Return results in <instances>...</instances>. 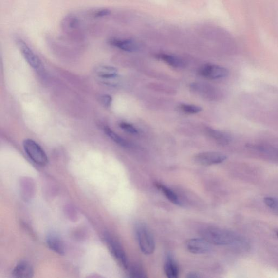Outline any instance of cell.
Segmentation results:
<instances>
[{
  "mask_svg": "<svg viewBox=\"0 0 278 278\" xmlns=\"http://www.w3.org/2000/svg\"><path fill=\"white\" fill-rule=\"evenodd\" d=\"M157 58L173 68H182L185 66L182 59L173 55L160 54L157 55Z\"/></svg>",
  "mask_w": 278,
  "mask_h": 278,
  "instance_id": "16",
  "label": "cell"
},
{
  "mask_svg": "<svg viewBox=\"0 0 278 278\" xmlns=\"http://www.w3.org/2000/svg\"><path fill=\"white\" fill-rule=\"evenodd\" d=\"M46 243L52 251L56 253L63 255L65 253V246L62 240L57 235L51 234L48 235Z\"/></svg>",
  "mask_w": 278,
  "mask_h": 278,
  "instance_id": "12",
  "label": "cell"
},
{
  "mask_svg": "<svg viewBox=\"0 0 278 278\" xmlns=\"http://www.w3.org/2000/svg\"><path fill=\"white\" fill-rule=\"evenodd\" d=\"M264 202L268 208L278 211V199L277 198L272 197H265Z\"/></svg>",
  "mask_w": 278,
  "mask_h": 278,
  "instance_id": "23",
  "label": "cell"
},
{
  "mask_svg": "<svg viewBox=\"0 0 278 278\" xmlns=\"http://www.w3.org/2000/svg\"><path fill=\"white\" fill-rule=\"evenodd\" d=\"M201 76L210 79H218L227 77L229 74L227 69L219 65L205 64L199 69Z\"/></svg>",
  "mask_w": 278,
  "mask_h": 278,
  "instance_id": "7",
  "label": "cell"
},
{
  "mask_svg": "<svg viewBox=\"0 0 278 278\" xmlns=\"http://www.w3.org/2000/svg\"><path fill=\"white\" fill-rule=\"evenodd\" d=\"M111 11L110 9L107 8H100L93 10L91 13L92 17L97 18H102L110 15Z\"/></svg>",
  "mask_w": 278,
  "mask_h": 278,
  "instance_id": "22",
  "label": "cell"
},
{
  "mask_svg": "<svg viewBox=\"0 0 278 278\" xmlns=\"http://www.w3.org/2000/svg\"><path fill=\"white\" fill-rule=\"evenodd\" d=\"M202 238L211 244L228 246L241 244L242 238L232 231L216 227H206L201 230Z\"/></svg>",
  "mask_w": 278,
  "mask_h": 278,
  "instance_id": "1",
  "label": "cell"
},
{
  "mask_svg": "<svg viewBox=\"0 0 278 278\" xmlns=\"http://www.w3.org/2000/svg\"><path fill=\"white\" fill-rule=\"evenodd\" d=\"M186 247L188 251L196 254L208 253L212 249L211 244L204 238L188 240Z\"/></svg>",
  "mask_w": 278,
  "mask_h": 278,
  "instance_id": "9",
  "label": "cell"
},
{
  "mask_svg": "<svg viewBox=\"0 0 278 278\" xmlns=\"http://www.w3.org/2000/svg\"><path fill=\"white\" fill-rule=\"evenodd\" d=\"M191 87L193 91L201 94L202 96H205L206 97H208L210 96V98L212 97V95L210 92H212L213 89H212L210 87L206 86V84H203L200 83H193Z\"/></svg>",
  "mask_w": 278,
  "mask_h": 278,
  "instance_id": "19",
  "label": "cell"
},
{
  "mask_svg": "<svg viewBox=\"0 0 278 278\" xmlns=\"http://www.w3.org/2000/svg\"><path fill=\"white\" fill-rule=\"evenodd\" d=\"M23 148L28 157L39 166H44L48 158L43 149L35 141L27 139L23 141Z\"/></svg>",
  "mask_w": 278,
  "mask_h": 278,
  "instance_id": "4",
  "label": "cell"
},
{
  "mask_svg": "<svg viewBox=\"0 0 278 278\" xmlns=\"http://www.w3.org/2000/svg\"><path fill=\"white\" fill-rule=\"evenodd\" d=\"M277 237H278V233L277 234Z\"/></svg>",
  "mask_w": 278,
  "mask_h": 278,
  "instance_id": "27",
  "label": "cell"
},
{
  "mask_svg": "<svg viewBox=\"0 0 278 278\" xmlns=\"http://www.w3.org/2000/svg\"><path fill=\"white\" fill-rule=\"evenodd\" d=\"M187 277L190 278H197L200 277V276L199 275H198L197 273H196L192 272L188 273Z\"/></svg>",
  "mask_w": 278,
  "mask_h": 278,
  "instance_id": "26",
  "label": "cell"
},
{
  "mask_svg": "<svg viewBox=\"0 0 278 278\" xmlns=\"http://www.w3.org/2000/svg\"><path fill=\"white\" fill-rule=\"evenodd\" d=\"M227 157L223 153L216 152H206L197 154L195 162L202 166H213L222 163Z\"/></svg>",
  "mask_w": 278,
  "mask_h": 278,
  "instance_id": "8",
  "label": "cell"
},
{
  "mask_svg": "<svg viewBox=\"0 0 278 278\" xmlns=\"http://www.w3.org/2000/svg\"><path fill=\"white\" fill-rule=\"evenodd\" d=\"M164 272L169 278H177L180 274V269L177 263L170 254H168L166 257Z\"/></svg>",
  "mask_w": 278,
  "mask_h": 278,
  "instance_id": "13",
  "label": "cell"
},
{
  "mask_svg": "<svg viewBox=\"0 0 278 278\" xmlns=\"http://www.w3.org/2000/svg\"><path fill=\"white\" fill-rule=\"evenodd\" d=\"M103 130H104L105 133L108 137L111 138L113 141H114L117 144L122 146V147H129V144L127 142V141L122 138L120 136L114 132L110 127L104 126L103 127Z\"/></svg>",
  "mask_w": 278,
  "mask_h": 278,
  "instance_id": "18",
  "label": "cell"
},
{
  "mask_svg": "<svg viewBox=\"0 0 278 278\" xmlns=\"http://www.w3.org/2000/svg\"><path fill=\"white\" fill-rule=\"evenodd\" d=\"M96 74L102 79L108 80L115 78L117 76V70L111 66L102 65L96 69Z\"/></svg>",
  "mask_w": 278,
  "mask_h": 278,
  "instance_id": "15",
  "label": "cell"
},
{
  "mask_svg": "<svg viewBox=\"0 0 278 278\" xmlns=\"http://www.w3.org/2000/svg\"><path fill=\"white\" fill-rule=\"evenodd\" d=\"M130 275L131 278H145L147 277L144 271L139 266H132L130 269Z\"/></svg>",
  "mask_w": 278,
  "mask_h": 278,
  "instance_id": "21",
  "label": "cell"
},
{
  "mask_svg": "<svg viewBox=\"0 0 278 278\" xmlns=\"http://www.w3.org/2000/svg\"><path fill=\"white\" fill-rule=\"evenodd\" d=\"M156 186L160 191H161L162 194L167 197V199L173 203V204L178 205H182V203L178 196L171 188L159 183H157Z\"/></svg>",
  "mask_w": 278,
  "mask_h": 278,
  "instance_id": "17",
  "label": "cell"
},
{
  "mask_svg": "<svg viewBox=\"0 0 278 278\" xmlns=\"http://www.w3.org/2000/svg\"><path fill=\"white\" fill-rule=\"evenodd\" d=\"M105 239L108 248L116 261L124 269H128L129 267L128 259L119 242L109 233L105 235Z\"/></svg>",
  "mask_w": 278,
  "mask_h": 278,
  "instance_id": "5",
  "label": "cell"
},
{
  "mask_svg": "<svg viewBox=\"0 0 278 278\" xmlns=\"http://www.w3.org/2000/svg\"><path fill=\"white\" fill-rule=\"evenodd\" d=\"M12 275L16 278H29L34 276V270L29 262L22 261L14 268Z\"/></svg>",
  "mask_w": 278,
  "mask_h": 278,
  "instance_id": "11",
  "label": "cell"
},
{
  "mask_svg": "<svg viewBox=\"0 0 278 278\" xmlns=\"http://www.w3.org/2000/svg\"><path fill=\"white\" fill-rule=\"evenodd\" d=\"M109 43L112 46L122 50L133 53L138 51L139 46L136 42L131 39H124L112 37L109 40Z\"/></svg>",
  "mask_w": 278,
  "mask_h": 278,
  "instance_id": "10",
  "label": "cell"
},
{
  "mask_svg": "<svg viewBox=\"0 0 278 278\" xmlns=\"http://www.w3.org/2000/svg\"><path fill=\"white\" fill-rule=\"evenodd\" d=\"M179 108L183 112L189 114H197L202 111L201 107L195 105L181 104Z\"/></svg>",
  "mask_w": 278,
  "mask_h": 278,
  "instance_id": "20",
  "label": "cell"
},
{
  "mask_svg": "<svg viewBox=\"0 0 278 278\" xmlns=\"http://www.w3.org/2000/svg\"><path fill=\"white\" fill-rule=\"evenodd\" d=\"M16 44L19 49L23 57L26 62L32 68L36 70H41L43 69L41 61L34 51L30 48L25 41L22 39L17 37L16 39Z\"/></svg>",
  "mask_w": 278,
  "mask_h": 278,
  "instance_id": "6",
  "label": "cell"
},
{
  "mask_svg": "<svg viewBox=\"0 0 278 278\" xmlns=\"http://www.w3.org/2000/svg\"><path fill=\"white\" fill-rule=\"evenodd\" d=\"M102 102L106 107H110L112 102V98L110 95H104L102 97Z\"/></svg>",
  "mask_w": 278,
  "mask_h": 278,
  "instance_id": "25",
  "label": "cell"
},
{
  "mask_svg": "<svg viewBox=\"0 0 278 278\" xmlns=\"http://www.w3.org/2000/svg\"><path fill=\"white\" fill-rule=\"evenodd\" d=\"M64 37L74 41H82L85 34L79 19L74 14H68L65 16L60 23Z\"/></svg>",
  "mask_w": 278,
  "mask_h": 278,
  "instance_id": "2",
  "label": "cell"
},
{
  "mask_svg": "<svg viewBox=\"0 0 278 278\" xmlns=\"http://www.w3.org/2000/svg\"><path fill=\"white\" fill-rule=\"evenodd\" d=\"M120 127L121 129L125 130L127 132H128L131 134L136 135L139 133V131L135 127L127 122H122L119 124Z\"/></svg>",
  "mask_w": 278,
  "mask_h": 278,
  "instance_id": "24",
  "label": "cell"
},
{
  "mask_svg": "<svg viewBox=\"0 0 278 278\" xmlns=\"http://www.w3.org/2000/svg\"><path fill=\"white\" fill-rule=\"evenodd\" d=\"M207 133L216 143L221 145H228L230 143L231 140H232L230 136L228 134L213 129L208 128L207 129Z\"/></svg>",
  "mask_w": 278,
  "mask_h": 278,
  "instance_id": "14",
  "label": "cell"
},
{
  "mask_svg": "<svg viewBox=\"0 0 278 278\" xmlns=\"http://www.w3.org/2000/svg\"><path fill=\"white\" fill-rule=\"evenodd\" d=\"M135 232L141 252L146 255L153 253L155 248L154 239L147 226L138 223L135 225Z\"/></svg>",
  "mask_w": 278,
  "mask_h": 278,
  "instance_id": "3",
  "label": "cell"
}]
</instances>
